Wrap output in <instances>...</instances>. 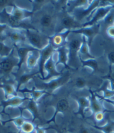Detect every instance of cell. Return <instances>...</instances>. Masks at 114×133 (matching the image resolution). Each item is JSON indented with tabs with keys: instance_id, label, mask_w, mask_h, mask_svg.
<instances>
[{
	"instance_id": "cell-23",
	"label": "cell",
	"mask_w": 114,
	"mask_h": 133,
	"mask_svg": "<svg viewBox=\"0 0 114 133\" xmlns=\"http://www.w3.org/2000/svg\"><path fill=\"white\" fill-rule=\"evenodd\" d=\"M61 60L62 61H65V52L64 51H62L61 52Z\"/></svg>"
},
{
	"instance_id": "cell-7",
	"label": "cell",
	"mask_w": 114,
	"mask_h": 133,
	"mask_svg": "<svg viewBox=\"0 0 114 133\" xmlns=\"http://www.w3.org/2000/svg\"><path fill=\"white\" fill-rule=\"evenodd\" d=\"M51 23V17L49 15H45L41 19V23L44 27H48Z\"/></svg>"
},
{
	"instance_id": "cell-14",
	"label": "cell",
	"mask_w": 114,
	"mask_h": 133,
	"mask_svg": "<svg viewBox=\"0 0 114 133\" xmlns=\"http://www.w3.org/2000/svg\"><path fill=\"white\" fill-rule=\"evenodd\" d=\"M78 133H92V132L88 128L86 127H81L79 129V130H78Z\"/></svg>"
},
{
	"instance_id": "cell-29",
	"label": "cell",
	"mask_w": 114,
	"mask_h": 133,
	"mask_svg": "<svg viewBox=\"0 0 114 133\" xmlns=\"http://www.w3.org/2000/svg\"><path fill=\"white\" fill-rule=\"evenodd\" d=\"M3 49V46L2 44L0 43V52H1Z\"/></svg>"
},
{
	"instance_id": "cell-8",
	"label": "cell",
	"mask_w": 114,
	"mask_h": 133,
	"mask_svg": "<svg viewBox=\"0 0 114 133\" xmlns=\"http://www.w3.org/2000/svg\"><path fill=\"white\" fill-rule=\"evenodd\" d=\"M109 9H100L99 11H98V12L96 16V17L95 18V20H96L97 19L101 18L102 17L104 16L105 15V14H106L107 12H108L109 11Z\"/></svg>"
},
{
	"instance_id": "cell-11",
	"label": "cell",
	"mask_w": 114,
	"mask_h": 133,
	"mask_svg": "<svg viewBox=\"0 0 114 133\" xmlns=\"http://www.w3.org/2000/svg\"><path fill=\"white\" fill-rule=\"evenodd\" d=\"M78 103L80 104V107L82 108L88 107L89 105V101L84 97H81L78 99Z\"/></svg>"
},
{
	"instance_id": "cell-1",
	"label": "cell",
	"mask_w": 114,
	"mask_h": 133,
	"mask_svg": "<svg viewBox=\"0 0 114 133\" xmlns=\"http://www.w3.org/2000/svg\"><path fill=\"white\" fill-rule=\"evenodd\" d=\"M29 38L31 44L37 48H40L41 44V40L40 36L34 34H29Z\"/></svg>"
},
{
	"instance_id": "cell-17",
	"label": "cell",
	"mask_w": 114,
	"mask_h": 133,
	"mask_svg": "<svg viewBox=\"0 0 114 133\" xmlns=\"http://www.w3.org/2000/svg\"><path fill=\"white\" fill-rule=\"evenodd\" d=\"M76 85L78 87H80V88L83 87L85 85V82L83 80L78 79L76 82Z\"/></svg>"
},
{
	"instance_id": "cell-32",
	"label": "cell",
	"mask_w": 114,
	"mask_h": 133,
	"mask_svg": "<svg viewBox=\"0 0 114 133\" xmlns=\"http://www.w3.org/2000/svg\"><path fill=\"white\" fill-rule=\"evenodd\" d=\"M60 133H62V132H60Z\"/></svg>"
},
{
	"instance_id": "cell-3",
	"label": "cell",
	"mask_w": 114,
	"mask_h": 133,
	"mask_svg": "<svg viewBox=\"0 0 114 133\" xmlns=\"http://www.w3.org/2000/svg\"><path fill=\"white\" fill-rule=\"evenodd\" d=\"M34 127L30 123H25L21 127V130L23 133H32Z\"/></svg>"
},
{
	"instance_id": "cell-25",
	"label": "cell",
	"mask_w": 114,
	"mask_h": 133,
	"mask_svg": "<svg viewBox=\"0 0 114 133\" xmlns=\"http://www.w3.org/2000/svg\"><path fill=\"white\" fill-rule=\"evenodd\" d=\"M29 79V77L27 76H23L21 78V81L22 82H26L27 80Z\"/></svg>"
},
{
	"instance_id": "cell-16",
	"label": "cell",
	"mask_w": 114,
	"mask_h": 133,
	"mask_svg": "<svg viewBox=\"0 0 114 133\" xmlns=\"http://www.w3.org/2000/svg\"><path fill=\"white\" fill-rule=\"evenodd\" d=\"M18 52H19V55H20L21 58H23L26 56V52H27V49H21L19 50Z\"/></svg>"
},
{
	"instance_id": "cell-10",
	"label": "cell",
	"mask_w": 114,
	"mask_h": 133,
	"mask_svg": "<svg viewBox=\"0 0 114 133\" xmlns=\"http://www.w3.org/2000/svg\"><path fill=\"white\" fill-rule=\"evenodd\" d=\"M22 102V100L19 99V98H16V99H12L9 101H7L6 103V105H17L20 104Z\"/></svg>"
},
{
	"instance_id": "cell-12",
	"label": "cell",
	"mask_w": 114,
	"mask_h": 133,
	"mask_svg": "<svg viewBox=\"0 0 114 133\" xmlns=\"http://www.w3.org/2000/svg\"><path fill=\"white\" fill-rule=\"evenodd\" d=\"M62 23L65 26L70 27L73 25V21L71 19L69 18H65L63 19Z\"/></svg>"
},
{
	"instance_id": "cell-5",
	"label": "cell",
	"mask_w": 114,
	"mask_h": 133,
	"mask_svg": "<svg viewBox=\"0 0 114 133\" xmlns=\"http://www.w3.org/2000/svg\"><path fill=\"white\" fill-rule=\"evenodd\" d=\"M101 130L103 133H112L114 131V122L108 124L101 128Z\"/></svg>"
},
{
	"instance_id": "cell-6",
	"label": "cell",
	"mask_w": 114,
	"mask_h": 133,
	"mask_svg": "<svg viewBox=\"0 0 114 133\" xmlns=\"http://www.w3.org/2000/svg\"><path fill=\"white\" fill-rule=\"evenodd\" d=\"M92 108L94 112H100L103 110L100 104L97 102L95 99H92Z\"/></svg>"
},
{
	"instance_id": "cell-31",
	"label": "cell",
	"mask_w": 114,
	"mask_h": 133,
	"mask_svg": "<svg viewBox=\"0 0 114 133\" xmlns=\"http://www.w3.org/2000/svg\"><path fill=\"white\" fill-rule=\"evenodd\" d=\"M112 133H114V131H113V132H112Z\"/></svg>"
},
{
	"instance_id": "cell-24",
	"label": "cell",
	"mask_w": 114,
	"mask_h": 133,
	"mask_svg": "<svg viewBox=\"0 0 114 133\" xmlns=\"http://www.w3.org/2000/svg\"><path fill=\"white\" fill-rule=\"evenodd\" d=\"M109 32L110 35H111L112 36H114V27H111V28L110 29Z\"/></svg>"
},
{
	"instance_id": "cell-26",
	"label": "cell",
	"mask_w": 114,
	"mask_h": 133,
	"mask_svg": "<svg viewBox=\"0 0 114 133\" xmlns=\"http://www.w3.org/2000/svg\"><path fill=\"white\" fill-rule=\"evenodd\" d=\"M61 38L60 37H56L55 38V42L56 43V44H59V43H60L61 42Z\"/></svg>"
},
{
	"instance_id": "cell-28",
	"label": "cell",
	"mask_w": 114,
	"mask_h": 133,
	"mask_svg": "<svg viewBox=\"0 0 114 133\" xmlns=\"http://www.w3.org/2000/svg\"><path fill=\"white\" fill-rule=\"evenodd\" d=\"M7 2L6 1H0V5H3Z\"/></svg>"
},
{
	"instance_id": "cell-20",
	"label": "cell",
	"mask_w": 114,
	"mask_h": 133,
	"mask_svg": "<svg viewBox=\"0 0 114 133\" xmlns=\"http://www.w3.org/2000/svg\"><path fill=\"white\" fill-rule=\"evenodd\" d=\"M109 58L110 61L114 63V52H112L110 53L109 55Z\"/></svg>"
},
{
	"instance_id": "cell-15",
	"label": "cell",
	"mask_w": 114,
	"mask_h": 133,
	"mask_svg": "<svg viewBox=\"0 0 114 133\" xmlns=\"http://www.w3.org/2000/svg\"><path fill=\"white\" fill-rule=\"evenodd\" d=\"M46 68L48 69L49 71L51 72H53V65L51 61L49 62L48 64L46 65Z\"/></svg>"
},
{
	"instance_id": "cell-19",
	"label": "cell",
	"mask_w": 114,
	"mask_h": 133,
	"mask_svg": "<svg viewBox=\"0 0 114 133\" xmlns=\"http://www.w3.org/2000/svg\"><path fill=\"white\" fill-rule=\"evenodd\" d=\"M96 118L97 120L101 121V120H103V118H104V115L101 112H98L96 116Z\"/></svg>"
},
{
	"instance_id": "cell-9",
	"label": "cell",
	"mask_w": 114,
	"mask_h": 133,
	"mask_svg": "<svg viewBox=\"0 0 114 133\" xmlns=\"http://www.w3.org/2000/svg\"><path fill=\"white\" fill-rule=\"evenodd\" d=\"M80 45V41L78 40H73L70 43V48L72 50L75 51L78 49Z\"/></svg>"
},
{
	"instance_id": "cell-2",
	"label": "cell",
	"mask_w": 114,
	"mask_h": 133,
	"mask_svg": "<svg viewBox=\"0 0 114 133\" xmlns=\"http://www.w3.org/2000/svg\"><path fill=\"white\" fill-rule=\"evenodd\" d=\"M69 105L68 101L65 99H62L58 102L57 105V108L58 111L61 112H64L68 110Z\"/></svg>"
},
{
	"instance_id": "cell-18",
	"label": "cell",
	"mask_w": 114,
	"mask_h": 133,
	"mask_svg": "<svg viewBox=\"0 0 114 133\" xmlns=\"http://www.w3.org/2000/svg\"><path fill=\"white\" fill-rule=\"evenodd\" d=\"M30 108L31 110H32L34 113H36L37 111L36 107L33 103H31L30 104Z\"/></svg>"
},
{
	"instance_id": "cell-21",
	"label": "cell",
	"mask_w": 114,
	"mask_h": 133,
	"mask_svg": "<svg viewBox=\"0 0 114 133\" xmlns=\"http://www.w3.org/2000/svg\"><path fill=\"white\" fill-rule=\"evenodd\" d=\"M12 38L15 40H18L21 38L20 36H19L18 34H13L12 35Z\"/></svg>"
},
{
	"instance_id": "cell-13",
	"label": "cell",
	"mask_w": 114,
	"mask_h": 133,
	"mask_svg": "<svg viewBox=\"0 0 114 133\" xmlns=\"http://www.w3.org/2000/svg\"><path fill=\"white\" fill-rule=\"evenodd\" d=\"M114 21V13L110 15L106 19V22L108 24H111Z\"/></svg>"
},
{
	"instance_id": "cell-22",
	"label": "cell",
	"mask_w": 114,
	"mask_h": 133,
	"mask_svg": "<svg viewBox=\"0 0 114 133\" xmlns=\"http://www.w3.org/2000/svg\"><path fill=\"white\" fill-rule=\"evenodd\" d=\"M88 65L92 66V67H93L94 68H96L97 67V64H96V62L95 61L89 62V64H88Z\"/></svg>"
},
{
	"instance_id": "cell-30",
	"label": "cell",
	"mask_w": 114,
	"mask_h": 133,
	"mask_svg": "<svg viewBox=\"0 0 114 133\" xmlns=\"http://www.w3.org/2000/svg\"><path fill=\"white\" fill-rule=\"evenodd\" d=\"M3 27H1V26H0V32H1V31L3 30Z\"/></svg>"
},
{
	"instance_id": "cell-27",
	"label": "cell",
	"mask_w": 114,
	"mask_h": 133,
	"mask_svg": "<svg viewBox=\"0 0 114 133\" xmlns=\"http://www.w3.org/2000/svg\"><path fill=\"white\" fill-rule=\"evenodd\" d=\"M37 133H45V132L42 129H37Z\"/></svg>"
},
{
	"instance_id": "cell-4",
	"label": "cell",
	"mask_w": 114,
	"mask_h": 133,
	"mask_svg": "<svg viewBox=\"0 0 114 133\" xmlns=\"http://www.w3.org/2000/svg\"><path fill=\"white\" fill-rule=\"evenodd\" d=\"M12 66V62L10 60H6L0 63V67L3 70H5V71H9V70H11Z\"/></svg>"
}]
</instances>
